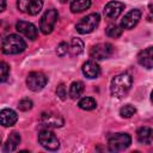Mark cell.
Instances as JSON below:
<instances>
[{
  "instance_id": "cell-17",
  "label": "cell",
  "mask_w": 153,
  "mask_h": 153,
  "mask_svg": "<svg viewBox=\"0 0 153 153\" xmlns=\"http://www.w3.org/2000/svg\"><path fill=\"white\" fill-rule=\"evenodd\" d=\"M20 139L22 137L17 131L11 133L6 143H5V146H4V152H13L18 147V145L20 143Z\"/></svg>"
},
{
  "instance_id": "cell-16",
  "label": "cell",
  "mask_w": 153,
  "mask_h": 153,
  "mask_svg": "<svg viewBox=\"0 0 153 153\" xmlns=\"http://www.w3.org/2000/svg\"><path fill=\"white\" fill-rule=\"evenodd\" d=\"M82 73L85 74V76H87L88 79H96L99 76L100 74V67L97 65L96 61H86L82 65Z\"/></svg>"
},
{
  "instance_id": "cell-10",
  "label": "cell",
  "mask_w": 153,
  "mask_h": 153,
  "mask_svg": "<svg viewBox=\"0 0 153 153\" xmlns=\"http://www.w3.org/2000/svg\"><path fill=\"white\" fill-rule=\"evenodd\" d=\"M39 124L45 128H60L63 126V118L53 112H43L39 117Z\"/></svg>"
},
{
  "instance_id": "cell-3",
  "label": "cell",
  "mask_w": 153,
  "mask_h": 153,
  "mask_svg": "<svg viewBox=\"0 0 153 153\" xmlns=\"http://www.w3.org/2000/svg\"><path fill=\"white\" fill-rule=\"evenodd\" d=\"M131 143V136L127 133H117L109 137L108 146L111 152H121L128 148Z\"/></svg>"
},
{
  "instance_id": "cell-24",
  "label": "cell",
  "mask_w": 153,
  "mask_h": 153,
  "mask_svg": "<svg viewBox=\"0 0 153 153\" xmlns=\"http://www.w3.org/2000/svg\"><path fill=\"white\" fill-rule=\"evenodd\" d=\"M135 112H136V109H135L133 105H130V104H127V105H124V106H122V108L120 109V115H121L122 117H124V118L131 117Z\"/></svg>"
},
{
  "instance_id": "cell-31",
  "label": "cell",
  "mask_w": 153,
  "mask_h": 153,
  "mask_svg": "<svg viewBox=\"0 0 153 153\" xmlns=\"http://www.w3.org/2000/svg\"><path fill=\"white\" fill-rule=\"evenodd\" d=\"M0 143H1V136H0Z\"/></svg>"
},
{
  "instance_id": "cell-20",
  "label": "cell",
  "mask_w": 153,
  "mask_h": 153,
  "mask_svg": "<svg viewBox=\"0 0 153 153\" xmlns=\"http://www.w3.org/2000/svg\"><path fill=\"white\" fill-rule=\"evenodd\" d=\"M84 84L81 81H74L71 84V87H69V97L72 99H78L82 92H84Z\"/></svg>"
},
{
  "instance_id": "cell-6",
  "label": "cell",
  "mask_w": 153,
  "mask_h": 153,
  "mask_svg": "<svg viewBox=\"0 0 153 153\" xmlns=\"http://www.w3.org/2000/svg\"><path fill=\"white\" fill-rule=\"evenodd\" d=\"M17 7L25 14L36 16L43 7V0H17Z\"/></svg>"
},
{
  "instance_id": "cell-8",
  "label": "cell",
  "mask_w": 153,
  "mask_h": 153,
  "mask_svg": "<svg viewBox=\"0 0 153 153\" xmlns=\"http://www.w3.org/2000/svg\"><path fill=\"white\" fill-rule=\"evenodd\" d=\"M48 82V78L42 72H31L26 78V85L29 90L33 92H38L44 88Z\"/></svg>"
},
{
  "instance_id": "cell-18",
  "label": "cell",
  "mask_w": 153,
  "mask_h": 153,
  "mask_svg": "<svg viewBox=\"0 0 153 153\" xmlns=\"http://www.w3.org/2000/svg\"><path fill=\"white\" fill-rule=\"evenodd\" d=\"M136 136L141 143L149 145L152 142V129L149 127H141L136 131Z\"/></svg>"
},
{
  "instance_id": "cell-2",
  "label": "cell",
  "mask_w": 153,
  "mask_h": 153,
  "mask_svg": "<svg viewBox=\"0 0 153 153\" xmlns=\"http://www.w3.org/2000/svg\"><path fill=\"white\" fill-rule=\"evenodd\" d=\"M26 48L25 41L18 35H8L4 38L1 44V50L6 55H16L24 51Z\"/></svg>"
},
{
  "instance_id": "cell-22",
  "label": "cell",
  "mask_w": 153,
  "mask_h": 153,
  "mask_svg": "<svg viewBox=\"0 0 153 153\" xmlns=\"http://www.w3.org/2000/svg\"><path fill=\"white\" fill-rule=\"evenodd\" d=\"M78 105H79L80 109L88 111V110H93V109L97 106V102H96L92 97H84V98H81V99L79 100Z\"/></svg>"
},
{
  "instance_id": "cell-5",
  "label": "cell",
  "mask_w": 153,
  "mask_h": 153,
  "mask_svg": "<svg viewBox=\"0 0 153 153\" xmlns=\"http://www.w3.org/2000/svg\"><path fill=\"white\" fill-rule=\"evenodd\" d=\"M38 142L42 147H44L48 151H56L60 147V141L56 137V135L50 131L48 128L42 129L38 133Z\"/></svg>"
},
{
  "instance_id": "cell-30",
  "label": "cell",
  "mask_w": 153,
  "mask_h": 153,
  "mask_svg": "<svg viewBox=\"0 0 153 153\" xmlns=\"http://www.w3.org/2000/svg\"><path fill=\"white\" fill-rule=\"evenodd\" d=\"M60 1H61L62 4H66V2H67V1H69V0H60Z\"/></svg>"
},
{
  "instance_id": "cell-15",
  "label": "cell",
  "mask_w": 153,
  "mask_h": 153,
  "mask_svg": "<svg viewBox=\"0 0 153 153\" xmlns=\"http://www.w3.org/2000/svg\"><path fill=\"white\" fill-rule=\"evenodd\" d=\"M137 61L141 66L146 67L147 69H151L153 67V48L148 47L141 50L137 55Z\"/></svg>"
},
{
  "instance_id": "cell-26",
  "label": "cell",
  "mask_w": 153,
  "mask_h": 153,
  "mask_svg": "<svg viewBox=\"0 0 153 153\" xmlns=\"http://www.w3.org/2000/svg\"><path fill=\"white\" fill-rule=\"evenodd\" d=\"M32 108V100L29 98H23L18 103V109L20 111H29Z\"/></svg>"
},
{
  "instance_id": "cell-28",
  "label": "cell",
  "mask_w": 153,
  "mask_h": 153,
  "mask_svg": "<svg viewBox=\"0 0 153 153\" xmlns=\"http://www.w3.org/2000/svg\"><path fill=\"white\" fill-rule=\"evenodd\" d=\"M56 94L59 96L60 99H66V96H67V92H66V87L63 84H60L56 88Z\"/></svg>"
},
{
  "instance_id": "cell-21",
  "label": "cell",
  "mask_w": 153,
  "mask_h": 153,
  "mask_svg": "<svg viewBox=\"0 0 153 153\" xmlns=\"http://www.w3.org/2000/svg\"><path fill=\"white\" fill-rule=\"evenodd\" d=\"M84 42L80 38H73L71 41V47L69 50L72 53V55H80L84 51Z\"/></svg>"
},
{
  "instance_id": "cell-27",
  "label": "cell",
  "mask_w": 153,
  "mask_h": 153,
  "mask_svg": "<svg viewBox=\"0 0 153 153\" xmlns=\"http://www.w3.org/2000/svg\"><path fill=\"white\" fill-rule=\"evenodd\" d=\"M68 50H69L68 44H67L66 42H61V43L57 45V48H56V54H57L59 56H65V55L68 53Z\"/></svg>"
},
{
  "instance_id": "cell-14",
  "label": "cell",
  "mask_w": 153,
  "mask_h": 153,
  "mask_svg": "<svg viewBox=\"0 0 153 153\" xmlns=\"http://www.w3.org/2000/svg\"><path fill=\"white\" fill-rule=\"evenodd\" d=\"M17 121L18 116L14 110L6 108L0 111V124H2L4 127H12L17 123Z\"/></svg>"
},
{
  "instance_id": "cell-7",
  "label": "cell",
  "mask_w": 153,
  "mask_h": 153,
  "mask_svg": "<svg viewBox=\"0 0 153 153\" xmlns=\"http://www.w3.org/2000/svg\"><path fill=\"white\" fill-rule=\"evenodd\" d=\"M57 17L59 14L55 8H50L44 12V14L41 18V23H39V29L44 35H48L53 31L55 23L57 20Z\"/></svg>"
},
{
  "instance_id": "cell-25",
  "label": "cell",
  "mask_w": 153,
  "mask_h": 153,
  "mask_svg": "<svg viewBox=\"0 0 153 153\" xmlns=\"http://www.w3.org/2000/svg\"><path fill=\"white\" fill-rule=\"evenodd\" d=\"M10 74V66L6 62H0V82L7 80Z\"/></svg>"
},
{
  "instance_id": "cell-11",
  "label": "cell",
  "mask_w": 153,
  "mask_h": 153,
  "mask_svg": "<svg viewBox=\"0 0 153 153\" xmlns=\"http://www.w3.org/2000/svg\"><path fill=\"white\" fill-rule=\"evenodd\" d=\"M16 29L19 33L24 35L26 38H29L31 41H35L37 38V27L32 23H29L25 20H19L16 24Z\"/></svg>"
},
{
  "instance_id": "cell-4",
  "label": "cell",
  "mask_w": 153,
  "mask_h": 153,
  "mask_svg": "<svg viewBox=\"0 0 153 153\" xmlns=\"http://www.w3.org/2000/svg\"><path fill=\"white\" fill-rule=\"evenodd\" d=\"M100 22V17L98 13H91L87 14L86 17H84L82 19H80V22L75 25V29L81 35H86L92 32L99 24Z\"/></svg>"
},
{
  "instance_id": "cell-12",
  "label": "cell",
  "mask_w": 153,
  "mask_h": 153,
  "mask_svg": "<svg viewBox=\"0 0 153 153\" xmlns=\"http://www.w3.org/2000/svg\"><path fill=\"white\" fill-rule=\"evenodd\" d=\"M141 18V11L137 10V8H134L131 11H129L121 20V26L123 29H127V30H130L133 29L140 20Z\"/></svg>"
},
{
  "instance_id": "cell-1",
  "label": "cell",
  "mask_w": 153,
  "mask_h": 153,
  "mask_svg": "<svg viewBox=\"0 0 153 153\" xmlns=\"http://www.w3.org/2000/svg\"><path fill=\"white\" fill-rule=\"evenodd\" d=\"M133 79L128 73H121L111 80L110 91L115 98H123L130 90Z\"/></svg>"
},
{
  "instance_id": "cell-19",
  "label": "cell",
  "mask_w": 153,
  "mask_h": 153,
  "mask_svg": "<svg viewBox=\"0 0 153 153\" xmlns=\"http://www.w3.org/2000/svg\"><path fill=\"white\" fill-rule=\"evenodd\" d=\"M91 6V0H73L71 4V11L73 13H80Z\"/></svg>"
},
{
  "instance_id": "cell-23",
  "label": "cell",
  "mask_w": 153,
  "mask_h": 153,
  "mask_svg": "<svg viewBox=\"0 0 153 153\" xmlns=\"http://www.w3.org/2000/svg\"><path fill=\"white\" fill-rule=\"evenodd\" d=\"M105 33L108 37L111 38H118L122 35V29L116 24H109L105 29Z\"/></svg>"
},
{
  "instance_id": "cell-13",
  "label": "cell",
  "mask_w": 153,
  "mask_h": 153,
  "mask_svg": "<svg viewBox=\"0 0 153 153\" xmlns=\"http://www.w3.org/2000/svg\"><path fill=\"white\" fill-rule=\"evenodd\" d=\"M124 10V4L120 1H110L104 7V16L109 19H116Z\"/></svg>"
},
{
  "instance_id": "cell-29",
  "label": "cell",
  "mask_w": 153,
  "mask_h": 153,
  "mask_svg": "<svg viewBox=\"0 0 153 153\" xmlns=\"http://www.w3.org/2000/svg\"><path fill=\"white\" fill-rule=\"evenodd\" d=\"M6 7V1L5 0H0V12H2Z\"/></svg>"
},
{
  "instance_id": "cell-9",
  "label": "cell",
  "mask_w": 153,
  "mask_h": 153,
  "mask_svg": "<svg viewBox=\"0 0 153 153\" xmlns=\"http://www.w3.org/2000/svg\"><path fill=\"white\" fill-rule=\"evenodd\" d=\"M114 54V47L110 43H98L90 49V57L93 60H104Z\"/></svg>"
}]
</instances>
